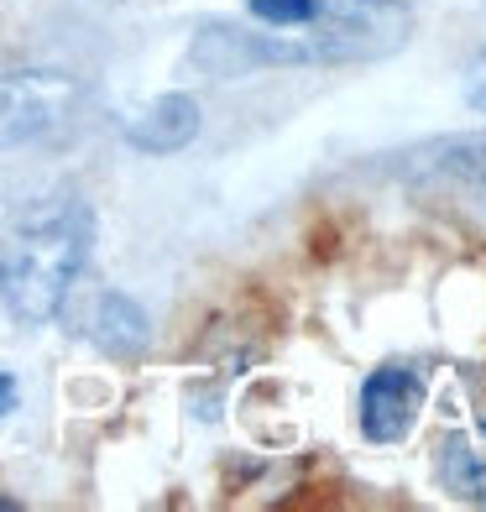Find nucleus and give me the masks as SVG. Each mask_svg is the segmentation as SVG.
Instances as JSON below:
<instances>
[{
    "label": "nucleus",
    "mask_w": 486,
    "mask_h": 512,
    "mask_svg": "<svg viewBox=\"0 0 486 512\" xmlns=\"http://www.w3.org/2000/svg\"><path fill=\"white\" fill-rule=\"evenodd\" d=\"M413 6L408 0H324L309 27L293 32H236L204 27L189 63L210 79H241L257 68H314V63H377L408 48Z\"/></svg>",
    "instance_id": "obj_1"
},
{
    "label": "nucleus",
    "mask_w": 486,
    "mask_h": 512,
    "mask_svg": "<svg viewBox=\"0 0 486 512\" xmlns=\"http://www.w3.org/2000/svg\"><path fill=\"white\" fill-rule=\"evenodd\" d=\"M95 256V209L84 199H48L0 236V309L16 324H48Z\"/></svg>",
    "instance_id": "obj_2"
},
{
    "label": "nucleus",
    "mask_w": 486,
    "mask_h": 512,
    "mask_svg": "<svg viewBox=\"0 0 486 512\" xmlns=\"http://www.w3.org/2000/svg\"><path fill=\"white\" fill-rule=\"evenodd\" d=\"M84 84L58 68H0V152L32 147L74 121Z\"/></svg>",
    "instance_id": "obj_3"
},
{
    "label": "nucleus",
    "mask_w": 486,
    "mask_h": 512,
    "mask_svg": "<svg viewBox=\"0 0 486 512\" xmlns=\"http://www.w3.org/2000/svg\"><path fill=\"white\" fill-rule=\"evenodd\" d=\"M424 398H429V382L419 366L408 361H387L377 366L372 377L361 382V434L372 445H398V439L413 434L424 413Z\"/></svg>",
    "instance_id": "obj_4"
},
{
    "label": "nucleus",
    "mask_w": 486,
    "mask_h": 512,
    "mask_svg": "<svg viewBox=\"0 0 486 512\" xmlns=\"http://www.w3.org/2000/svg\"><path fill=\"white\" fill-rule=\"evenodd\" d=\"M204 131V110L194 95H183V89H168V95H157L142 115H131L126 121V147L147 152V157H173L194 142Z\"/></svg>",
    "instance_id": "obj_5"
},
{
    "label": "nucleus",
    "mask_w": 486,
    "mask_h": 512,
    "mask_svg": "<svg viewBox=\"0 0 486 512\" xmlns=\"http://www.w3.org/2000/svg\"><path fill=\"white\" fill-rule=\"evenodd\" d=\"M84 335H89V345H95V351H105V356H115V361H136V356L152 345V319H147V309L136 304L131 293L110 288V293L95 298Z\"/></svg>",
    "instance_id": "obj_6"
},
{
    "label": "nucleus",
    "mask_w": 486,
    "mask_h": 512,
    "mask_svg": "<svg viewBox=\"0 0 486 512\" xmlns=\"http://www.w3.org/2000/svg\"><path fill=\"white\" fill-rule=\"evenodd\" d=\"M439 476L466 502H486V445H476L466 434H450L439 445Z\"/></svg>",
    "instance_id": "obj_7"
},
{
    "label": "nucleus",
    "mask_w": 486,
    "mask_h": 512,
    "mask_svg": "<svg viewBox=\"0 0 486 512\" xmlns=\"http://www.w3.org/2000/svg\"><path fill=\"white\" fill-rule=\"evenodd\" d=\"M324 0H246V11L262 21V27H277V32H293V27H309L319 16Z\"/></svg>",
    "instance_id": "obj_8"
},
{
    "label": "nucleus",
    "mask_w": 486,
    "mask_h": 512,
    "mask_svg": "<svg viewBox=\"0 0 486 512\" xmlns=\"http://www.w3.org/2000/svg\"><path fill=\"white\" fill-rule=\"evenodd\" d=\"M466 105H471L476 115H486V53L466 68Z\"/></svg>",
    "instance_id": "obj_9"
},
{
    "label": "nucleus",
    "mask_w": 486,
    "mask_h": 512,
    "mask_svg": "<svg viewBox=\"0 0 486 512\" xmlns=\"http://www.w3.org/2000/svg\"><path fill=\"white\" fill-rule=\"evenodd\" d=\"M16 398H21V387H16V377L11 371H0V424L16 413Z\"/></svg>",
    "instance_id": "obj_10"
},
{
    "label": "nucleus",
    "mask_w": 486,
    "mask_h": 512,
    "mask_svg": "<svg viewBox=\"0 0 486 512\" xmlns=\"http://www.w3.org/2000/svg\"><path fill=\"white\" fill-rule=\"evenodd\" d=\"M11 507H16V502H11V497H0V512H11Z\"/></svg>",
    "instance_id": "obj_11"
}]
</instances>
